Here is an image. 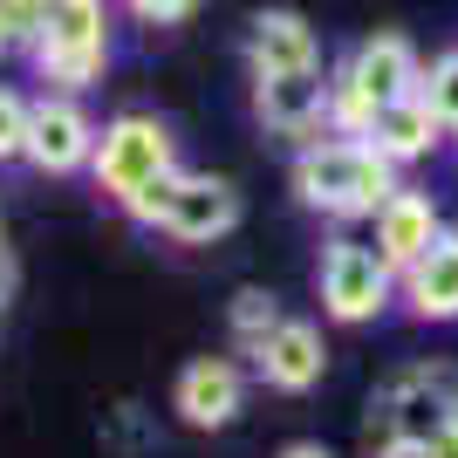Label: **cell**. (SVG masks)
Wrapping results in <instances>:
<instances>
[{
	"label": "cell",
	"mask_w": 458,
	"mask_h": 458,
	"mask_svg": "<svg viewBox=\"0 0 458 458\" xmlns=\"http://www.w3.org/2000/svg\"><path fill=\"white\" fill-rule=\"evenodd\" d=\"M438 240H445L438 206H431L424 191H411V185H403L397 199H390V206L377 212V240H369V247H377V253H383V267H390V274L403 281V274L418 267V260H424L431 247H438Z\"/></svg>",
	"instance_id": "obj_9"
},
{
	"label": "cell",
	"mask_w": 458,
	"mask_h": 458,
	"mask_svg": "<svg viewBox=\"0 0 458 458\" xmlns=\"http://www.w3.org/2000/svg\"><path fill=\"white\" fill-rule=\"evenodd\" d=\"M7 48H14V41H7V35H0V55H7Z\"/></svg>",
	"instance_id": "obj_27"
},
{
	"label": "cell",
	"mask_w": 458,
	"mask_h": 458,
	"mask_svg": "<svg viewBox=\"0 0 458 458\" xmlns=\"http://www.w3.org/2000/svg\"><path fill=\"white\" fill-rule=\"evenodd\" d=\"M315 281H322V308L335 315V322H377L383 308H390L397 274L383 267V253L363 247V240H328Z\"/></svg>",
	"instance_id": "obj_5"
},
{
	"label": "cell",
	"mask_w": 458,
	"mask_h": 458,
	"mask_svg": "<svg viewBox=\"0 0 458 458\" xmlns=\"http://www.w3.org/2000/svg\"><path fill=\"white\" fill-rule=\"evenodd\" d=\"M445 137L438 110L424 103V96H403V103H390V110H377V123H369L363 144H377L390 165H411V157H431V144Z\"/></svg>",
	"instance_id": "obj_15"
},
{
	"label": "cell",
	"mask_w": 458,
	"mask_h": 458,
	"mask_svg": "<svg viewBox=\"0 0 458 458\" xmlns=\"http://www.w3.org/2000/svg\"><path fill=\"white\" fill-rule=\"evenodd\" d=\"M403 301L418 322H458V233H445L418 267L403 274Z\"/></svg>",
	"instance_id": "obj_14"
},
{
	"label": "cell",
	"mask_w": 458,
	"mask_h": 458,
	"mask_svg": "<svg viewBox=\"0 0 458 458\" xmlns=\"http://www.w3.org/2000/svg\"><path fill=\"white\" fill-rule=\"evenodd\" d=\"M35 69L62 96L89 89L110 69V14H103V0H55L48 7V21L35 35Z\"/></svg>",
	"instance_id": "obj_2"
},
{
	"label": "cell",
	"mask_w": 458,
	"mask_h": 458,
	"mask_svg": "<svg viewBox=\"0 0 458 458\" xmlns=\"http://www.w3.org/2000/svg\"><path fill=\"white\" fill-rule=\"evenodd\" d=\"M247 62L253 76H294V69H322V48H315V28L294 7H260L247 21Z\"/></svg>",
	"instance_id": "obj_11"
},
{
	"label": "cell",
	"mask_w": 458,
	"mask_h": 458,
	"mask_svg": "<svg viewBox=\"0 0 458 458\" xmlns=\"http://www.w3.org/2000/svg\"><path fill=\"white\" fill-rule=\"evenodd\" d=\"M253 110L260 123L294 144H322L315 131H328V76L322 69H294V76H253Z\"/></svg>",
	"instance_id": "obj_6"
},
{
	"label": "cell",
	"mask_w": 458,
	"mask_h": 458,
	"mask_svg": "<svg viewBox=\"0 0 458 458\" xmlns=\"http://www.w3.org/2000/svg\"><path fill=\"white\" fill-rule=\"evenodd\" d=\"M377 458H431L424 445H390V452H377Z\"/></svg>",
	"instance_id": "obj_25"
},
{
	"label": "cell",
	"mask_w": 458,
	"mask_h": 458,
	"mask_svg": "<svg viewBox=\"0 0 458 458\" xmlns=\"http://www.w3.org/2000/svg\"><path fill=\"white\" fill-rule=\"evenodd\" d=\"M281 458H335L328 445H315V438H294V445H281Z\"/></svg>",
	"instance_id": "obj_24"
},
{
	"label": "cell",
	"mask_w": 458,
	"mask_h": 458,
	"mask_svg": "<svg viewBox=\"0 0 458 458\" xmlns=\"http://www.w3.org/2000/svg\"><path fill=\"white\" fill-rule=\"evenodd\" d=\"M343 76L356 82L377 110H390V103H403V96L424 89V69H418V55H411V41H403V35H369V41H356V55L343 62Z\"/></svg>",
	"instance_id": "obj_13"
},
{
	"label": "cell",
	"mask_w": 458,
	"mask_h": 458,
	"mask_svg": "<svg viewBox=\"0 0 458 458\" xmlns=\"http://www.w3.org/2000/svg\"><path fill=\"white\" fill-rule=\"evenodd\" d=\"M424 103H431V110H438V123L445 131L458 137V55H438L431 62V69H424Z\"/></svg>",
	"instance_id": "obj_19"
},
{
	"label": "cell",
	"mask_w": 458,
	"mask_h": 458,
	"mask_svg": "<svg viewBox=\"0 0 458 458\" xmlns=\"http://www.w3.org/2000/svg\"><path fill=\"white\" fill-rule=\"evenodd\" d=\"M123 7H131L137 21H157V28H172V21H185L199 0H123Z\"/></svg>",
	"instance_id": "obj_22"
},
{
	"label": "cell",
	"mask_w": 458,
	"mask_h": 458,
	"mask_svg": "<svg viewBox=\"0 0 458 458\" xmlns=\"http://www.w3.org/2000/svg\"><path fill=\"white\" fill-rule=\"evenodd\" d=\"M253 369H260V383L267 390H287V397H301V390H315L328 369V343L315 322H281L267 335V343L253 349Z\"/></svg>",
	"instance_id": "obj_12"
},
{
	"label": "cell",
	"mask_w": 458,
	"mask_h": 458,
	"mask_svg": "<svg viewBox=\"0 0 458 458\" xmlns=\"http://www.w3.org/2000/svg\"><path fill=\"white\" fill-rule=\"evenodd\" d=\"M424 452H431V458H458V418H452V424H438V431H431V445H424Z\"/></svg>",
	"instance_id": "obj_23"
},
{
	"label": "cell",
	"mask_w": 458,
	"mask_h": 458,
	"mask_svg": "<svg viewBox=\"0 0 458 458\" xmlns=\"http://www.w3.org/2000/svg\"><path fill=\"white\" fill-rule=\"evenodd\" d=\"M240 403H247V377H240V363H226V356H199V363L178 369L172 411L191 424V431H226V424L240 418Z\"/></svg>",
	"instance_id": "obj_8"
},
{
	"label": "cell",
	"mask_w": 458,
	"mask_h": 458,
	"mask_svg": "<svg viewBox=\"0 0 458 458\" xmlns=\"http://www.w3.org/2000/svg\"><path fill=\"white\" fill-rule=\"evenodd\" d=\"M294 191H301L308 212H328V219H377L390 199H397V165L363 144V137H322L294 157Z\"/></svg>",
	"instance_id": "obj_1"
},
{
	"label": "cell",
	"mask_w": 458,
	"mask_h": 458,
	"mask_svg": "<svg viewBox=\"0 0 458 458\" xmlns=\"http://www.w3.org/2000/svg\"><path fill=\"white\" fill-rule=\"evenodd\" d=\"M28 131H35V103L0 82V165H7V157H28Z\"/></svg>",
	"instance_id": "obj_18"
},
{
	"label": "cell",
	"mask_w": 458,
	"mask_h": 458,
	"mask_svg": "<svg viewBox=\"0 0 458 458\" xmlns=\"http://www.w3.org/2000/svg\"><path fill=\"white\" fill-rule=\"evenodd\" d=\"M96 123L89 110H82L76 96H41L35 103V131H28V165L35 172H82V165H96Z\"/></svg>",
	"instance_id": "obj_7"
},
{
	"label": "cell",
	"mask_w": 458,
	"mask_h": 458,
	"mask_svg": "<svg viewBox=\"0 0 458 458\" xmlns=\"http://www.w3.org/2000/svg\"><path fill=\"white\" fill-rule=\"evenodd\" d=\"M96 191H110L116 206L123 199H137L144 185H157L165 172H178V151H172V131L157 123V116L144 110H123L103 123V137H96Z\"/></svg>",
	"instance_id": "obj_3"
},
{
	"label": "cell",
	"mask_w": 458,
	"mask_h": 458,
	"mask_svg": "<svg viewBox=\"0 0 458 458\" xmlns=\"http://www.w3.org/2000/svg\"><path fill=\"white\" fill-rule=\"evenodd\" d=\"M458 418V377L445 369H403L390 390L369 411V445L390 452V445H431L438 424Z\"/></svg>",
	"instance_id": "obj_4"
},
{
	"label": "cell",
	"mask_w": 458,
	"mask_h": 458,
	"mask_svg": "<svg viewBox=\"0 0 458 458\" xmlns=\"http://www.w3.org/2000/svg\"><path fill=\"white\" fill-rule=\"evenodd\" d=\"M48 7H55V0H0V35L35 48V35H41V21H48Z\"/></svg>",
	"instance_id": "obj_21"
},
{
	"label": "cell",
	"mask_w": 458,
	"mask_h": 458,
	"mask_svg": "<svg viewBox=\"0 0 458 458\" xmlns=\"http://www.w3.org/2000/svg\"><path fill=\"white\" fill-rule=\"evenodd\" d=\"M7 287H14V267H7V247H0V301H7Z\"/></svg>",
	"instance_id": "obj_26"
},
{
	"label": "cell",
	"mask_w": 458,
	"mask_h": 458,
	"mask_svg": "<svg viewBox=\"0 0 458 458\" xmlns=\"http://www.w3.org/2000/svg\"><path fill=\"white\" fill-rule=\"evenodd\" d=\"M233 226H240V191H233L226 178H212V172H185L165 233H172L178 247H212V240H226Z\"/></svg>",
	"instance_id": "obj_10"
},
{
	"label": "cell",
	"mask_w": 458,
	"mask_h": 458,
	"mask_svg": "<svg viewBox=\"0 0 458 458\" xmlns=\"http://www.w3.org/2000/svg\"><path fill=\"white\" fill-rule=\"evenodd\" d=\"M369 123H377V103L335 69V76H328V131L335 137H369Z\"/></svg>",
	"instance_id": "obj_17"
},
{
	"label": "cell",
	"mask_w": 458,
	"mask_h": 458,
	"mask_svg": "<svg viewBox=\"0 0 458 458\" xmlns=\"http://www.w3.org/2000/svg\"><path fill=\"white\" fill-rule=\"evenodd\" d=\"M281 322H287V315H281V301H274L267 287H240V294H233V308H226V328H233V343L247 349V356L267 343Z\"/></svg>",
	"instance_id": "obj_16"
},
{
	"label": "cell",
	"mask_w": 458,
	"mask_h": 458,
	"mask_svg": "<svg viewBox=\"0 0 458 458\" xmlns=\"http://www.w3.org/2000/svg\"><path fill=\"white\" fill-rule=\"evenodd\" d=\"M178 185H185V172H165L157 185H144L137 199H123V212H131L137 226H157V233H165V219H172V199H178Z\"/></svg>",
	"instance_id": "obj_20"
}]
</instances>
